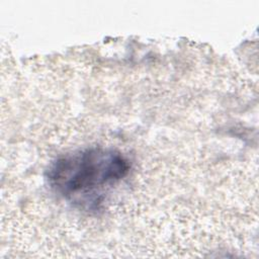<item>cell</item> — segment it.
Listing matches in <instances>:
<instances>
[{"label": "cell", "mask_w": 259, "mask_h": 259, "mask_svg": "<svg viewBox=\"0 0 259 259\" xmlns=\"http://www.w3.org/2000/svg\"><path fill=\"white\" fill-rule=\"evenodd\" d=\"M128 172L130 163L120 152L92 147L57 159L50 166L47 178L51 188L64 199L93 207Z\"/></svg>", "instance_id": "1"}]
</instances>
